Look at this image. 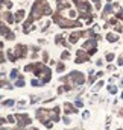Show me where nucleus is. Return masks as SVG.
<instances>
[{
    "mask_svg": "<svg viewBox=\"0 0 123 130\" xmlns=\"http://www.w3.org/2000/svg\"><path fill=\"white\" fill-rule=\"evenodd\" d=\"M23 17H24V11L21 9V11H18V12L15 14V21H21V20H23Z\"/></svg>",
    "mask_w": 123,
    "mask_h": 130,
    "instance_id": "1",
    "label": "nucleus"
},
{
    "mask_svg": "<svg viewBox=\"0 0 123 130\" xmlns=\"http://www.w3.org/2000/svg\"><path fill=\"white\" fill-rule=\"evenodd\" d=\"M68 58H70V53H68V52H62V55H61L62 61H65V59H68Z\"/></svg>",
    "mask_w": 123,
    "mask_h": 130,
    "instance_id": "2",
    "label": "nucleus"
},
{
    "mask_svg": "<svg viewBox=\"0 0 123 130\" xmlns=\"http://www.w3.org/2000/svg\"><path fill=\"white\" fill-rule=\"evenodd\" d=\"M64 70H65V67H64V64H58V67H56V71H58V73H62Z\"/></svg>",
    "mask_w": 123,
    "mask_h": 130,
    "instance_id": "3",
    "label": "nucleus"
},
{
    "mask_svg": "<svg viewBox=\"0 0 123 130\" xmlns=\"http://www.w3.org/2000/svg\"><path fill=\"white\" fill-rule=\"evenodd\" d=\"M3 104H5V106H14V100H6Z\"/></svg>",
    "mask_w": 123,
    "mask_h": 130,
    "instance_id": "4",
    "label": "nucleus"
}]
</instances>
